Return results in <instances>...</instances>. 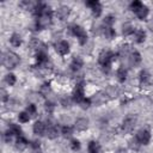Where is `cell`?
<instances>
[{"label":"cell","mask_w":153,"mask_h":153,"mask_svg":"<svg viewBox=\"0 0 153 153\" xmlns=\"http://www.w3.org/2000/svg\"><path fill=\"white\" fill-rule=\"evenodd\" d=\"M117 57H118L117 53H114L111 50H102L98 55V63L103 69V72L109 73L111 71L112 62L116 61Z\"/></svg>","instance_id":"6da1fadb"},{"label":"cell","mask_w":153,"mask_h":153,"mask_svg":"<svg viewBox=\"0 0 153 153\" xmlns=\"http://www.w3.org/2000/svg\"><path fill=\"white\" fill-rule=\"evenodd\" d=\"M53 17H54V11L49 7L44 14H42L41 17L35 19V27L36 30H43L47 29L51 23H53Z\"/></svg>","instance_id":"7a4b0ae2"},{"label":"cell","mask_w":153,"mask_h":153,"mask_svg":"<svg viewBox=\"0 0 153 153\" xmlns=\"http://www.w3.org/2000/svg\"><path fill=\"white\" fill-rule=\"evenodd\" d=\"M129 8H130V11H133V12L135 13V16H136L139 19H141V20L146 19L147 16H148V13H149V8H148L143 2H141V1H139V0L131 1L130 5H129Z\"/></svg>","instance_id":"3957f363"},{"label":"cell","mask_w":153,"mask_h":153,"mask_svg":"<svg viewBox=\"0 0 153 153\" xmlns=\"http://www.w3.org/2000/svg\"><path fill=\"white\" fill-rule=\"evenodd\" d=\"M19 63H20V57H19L18 54H16L13 51H10V50L2 53V65L7 69H13Z\"/></svg>","instance_id":"277c9868"},{"label":"cell","mask_w":153,"mask_h":153,"mask_svg":"<svg viewBox=\"0 0 153 153\" xmlns=\"http://www.w3.org/2000/svg\"><path fill=\"white\" fill-rule=\"evenodd\" d=\"M69 31L73 36L76 37L78 42L80 45H85L87 43V39H88V36H87V32L86 30L81 26V25H78V24H73L69 26Z\"/></svg>","instance_id":"5b68a950"},{"label":"cell","mask_w":153,"mask_h":153,"mask_svg":"<svg viewBox=\"0 0 153 153\" xmlns=\"http://www.w3.org/2000/svg\"><path fill=\"white\" fill-rule=\"evenodd\" d=\"M72 98L74 100V103L76 104H80L85 98V86H84V81H80V82H76L74 90H73V93H72Z\"/></svg>","instance_id":"8992f818"},{"label":"cell","mask_w":153,"mask_h":153,"mask_svg":"<svg viewBox=\"0 0 153 153\" xmlns=\"http://www.w3.org/2000/svg\"><path fill=\"white\" fill-rule=\"evenodd\" d=\"M136 122H137L136 116H134V115H128V116L123 120L121 128H122V130H123L124 133H131V131L134 130L135 126H136Z\"/></svg>","instance_id":"52a82bcc"},{"label":"cell","mask_w":153,"mask_h":153,"mask_svg":"<svg viewBox=\"0 0 153 153\" xmlns=\"http://www.w3.org/2000/svg\"><path fill=\"white\" fill-rule=\"evenodd\" d=\"M135 137L137 139V141L140 142L141 146H147V145L151 142L152 135H151V131H149L148 129L143 128V129H140V130L135 134Z\"/></svg>","instance_id":"ba28073f"},{"label":"cell","mask_w":153,"mask_h":153,"mask_svg":"<svg viewBox=\"0 0 153 153\" xmlns=\"http://www.w3.org/2000/svg\"><path fill=\"white\" fill-rule=\"evenodd\" d=\"M86 6L90 7L92 14H93L96 18L100 17V14H102V12H103V6H102V4H100L98 0H91V1H87V2H86Z\"/></svg>","instance_id":"9c48e42d"},{"label":"cell","mask_w":153,"mask_h":153,"mask_svg":"<svg viewBox=\"0 0 153 153\" xmlns=\"http://www.w3.org/2000/svg\"><path fill=\"white\" fill-rule=\"evenodd\" d=\"M55 50L59 55L61 56H66L67 54H69L71 48H69V43L66 39H61L55 44Z\"/></svg>","instance_id":"30bf717a"},{"label":"cell","mask_w":153,"mask_h":153,"mask_svg":"<svg viewBox=\"0 0 153 153\" xmlns=\"http://www.w3.org/2000/svg\"><path fill=\"white\" fill-rule=\"evenodd\" d=\"M32 130H33V134H36L38 136H43V135H45L47 123H44L43 121H36L32 126Z\"/></svg>","instance_id":"8fae6325"},{"label":"cell","mask_w":153,"mask_h":153,"mask_svg":"<svg viewBox=\"0 0 153 153\" xmlns=\"http://www.w3.org/2000/svg\"><path fill=\"white\" fill-rule=\"evenodd\" d=\"M59 133H60V130H59V128H57L55 124H53V123H47L45 136H47L48 139H50V140L56 139V137L59 136Z\"/></svg>","instance_id":"7c38bea8"},{"label":"cell","mask_w":153,"mask_h":153,"mask_svg":"<svg viewBox=\"0 0 153 153\" xmlns=\"http://www.w3.org/2000/svg\"><path fill=\"white\" fill-rule=\"evenodd\" d=\"M88 123H90L88 118H86V117H80V118H78V120L74 122V129L78 130V131L86 130V129L88 128Z\"/></svg>","instance_id":"4fadbf2b"},{"label":"cell","mask_w":153,"mask_h":153,"mask_svg":"<svg viewBox=\"0 0 153 153\" xmlns=\"http://www.w3.org/2000/svg\"><path fill=\"white\" fill-rule=\"evenodd\" d=\"M84 66V60L80 57V56H74L69 63V67H71V71L73 72H78L81 69V67Z\"/></svg>","instance_id":"5bb4252c"},{"label":"cell","mask_w":153,"mask_h":153,"mask_svg":"<svg viewBox=\"0 0 153 153\" xmlns=\"http://www.w3.org/2000/svg\"><path fill=\"white\" fill-rule=\"evenodd\" d=\"M29 145H30V141H29L24 135L18 136L17 140H16V142H14V146H16V148H17L18 151H24Z\"/></svg>","instance_id":"9a60e30c"},{"label":"cell","mask_w":153,"mask_h":153,"mask_svg":"<svg viewBox=\"0 0 153 153\" xmlns=\"http://www.w3.org/2000/svg\"><path fill=\"white\" fill-rule=\"evenodd\" d=\"M69 13H71V8H69L68 6H61V7H59V8L56 10L55 16H56L60 20H65V19L69 16Z\"/></svg>","instance_id":"2e32d148"},{"label":"cell","mask_w":153,"mask_h":153,"mask_svg":"<svg viewBox=\"0 0 153 153\" xmlns=\"http://www.w3.org/2000/svg\"><path fill=\"white\" fill-rule=\"evenodd\" d=\"M128 59H129V62H130L131 66H137V65H140L141 61H142L141 54H140L137 50H131V53H130V55H129Z\"/></svg>","instance_id":"e0dca14e"},{"label":"cell","mask_w":153,"mask_h":153,"mask_svg":"<svg viewBox=\"0 0 153 153\" xmlns=\"http://www.w3.org/2000/svg\"><path fill=\"white\" fill-rule=\"evenodd\" d=\"M100 33H103V36L106 39H112L116 36V31L114 27H105V26H100Z\"/></svg>","instance_id":"ac0fdd59"},{"label":"cell","mask_w":153,"mask_h":153,"mask_svg":"<svg viewBox=\"0 0 153 153\" xmlns=\"http://www.w3.org/2000/svg\"><path fill=\"white\" fill-rule=\"evenodd\" d=\"M127 76H128V71H127V68L123 67V66H120V67L117 68V71H116V78H117V80H118L120 82H124V81L127 80Z\"/></svg>","instance_id":"d6986e66"},{"label":"cell","mask_w":153,"mask_h":153,"mask_svg":"<svg viewBox=\"0 0 153 153\" xmlns=\"http://www.w3.org/2000/svg\"><path fill=\"white\" fill-rule=\"evenodd\" d=\"M133 36H134V41L136 43H143L146 39V31L143 29H136Z\"/></svg>","instance_id":"ffe728a7"},{"label":"cell","mask_w":153,"mask_h":153,"mask_svg":"<svg viewBox=\"0 0 153 153\" xmlns=\"http://www.w3.org/2000/svg\"><path fill=\"white\" fill-rule=\"evenodd\" d=\"M87 151H88V153H100V151H102L100 143L94 140L90 141L87 145Z\"/></svg>","instance_id":"44dd1931"},{"label":"cell","mask_w":153,"mask_h":153,"mask_svg":"<svg viewBox=\"0 0 153 153\" xmlns=\"http://www.w3.org/2000/svg\"><path fill=\"white\" fill-rule=\"evenodd\" d=\"M10 43H11L12 47L18 48V47L22 45V43H23V38L20 37L19 33H16V32H14V33H12L11 37H10Z\"/></svg>","instance_id":"7402d4cb"},{"label":"cell","mask_w":153,"mask_h":153,"mask_svg":"<svg viewBox=\"0 0 153 153\" xmlns=\"http://www.w3.org/2000/svg\"><path fill=\"white\" fill-rule=\"evenodd\" d=\"M130 53H131L130 47H129L128 44H123V45L120 47V49H118V51H117V55H118L120 57H129Z\"/></svg>","instance_id":"603a6c76"},{"label":"cell","mask_w":153,"mask_h":153,"mask_svg":"<svg viewBox=\"0 0 153 153\" xmlns=\"http://www.w3.org/2000/svg\"><path fill=\"white\" fill-rule=\"evenodd\" d=\"M149 79H151V74L148 73V71H146V69L140 71V73H139V81H140L141 85L148 84Z\"/></svg>","instance_id":"cb8c5ba5"},{"label":"cell","mask_w":153,"mask_h":153,"mask_svg":"<svg viewBox=\"0 0 153 153\" xmlns=\"http://www.w3.org/2000/svg\"><path fill=\"white\" fill-rule=\"evenodd\" d=\"M104 93H105L106 97H109V98H114V97H117V96H118L120 90H118L116 86L110 85L109 87H106V90L104 91Z\"/></svg>","instance_id":"d4e9b609"},{"label":"cell","mask_w":153,"mask_h":153,"mask_svg":"<svg viewBox=\"0 0 153 153\" xmlns=\"http://www.w3.org/2000/svg\"><path fill=\"white\" fill-rule=\"evenodd\" d=\"M91 100H92V104H102V103H104L105 100H106V96H105V93H102V92H98V93H96V94H93V97L91 98Z\"/></svg>","instance_id":"484cf974"},{"label":"cell","mask_w":153,"mask_h":153,"mask_svg":"<svg viewBox=\"0 0 153 153\" xmlns=\"http://www.w3.org/2000/svg\"><path fill=\"white\" fill-rule=\"evenodd\" d=\"M8 129L12 131V134L14 135V136H22L23 135V129H22V127L19 126V124H16V123H10L8 124Z\"/></svg>","instance_id":"4316f807"},{"label":"cell","mask_w":153,"mask_h":153,"mask_svg":"<svg viewBox=\"0 0 153 153\" xmlns=\"http://www.w3.org/2000/svg\"><path fill=\"white\" fill-rule=\"evenodd\" d=\"M135 30H136V29H135L130 23H126V24L122 26V33H123V36H131V35H134Z\"/></svg>","instance_id":"83f0119b"},{"label":"cell","mask_w":153,"mask_h":153,"mask_svg":"<svg viewBox=\"0 0 153 153\" xmlns=\"http://www.w3.org/2000/svg\"><path fill=\"white\" fill-rule=\"evenodd\" d=\"M30 120H31V116L29 115L27 111H20L18 114V121L20 123H27Z\"/></svg>","instance_id":"f1b7e54d"},{"label":"cell","mask_w":153,"mask_h":153,"mask_svg":"<svg viewBox=\"0 0 153 153\" xmlns=\"http://www.w3.org/2000/svg\"><path fill=\"white\" fill-rule=\"evenodd\" d=\"M115 19L116 18L114 16H111V14L105 16V18L103 19V26H105V27H112V25L115 23Z\"/></svg>","instance_id":"f546056e"},{"label":"cell","mask_w":153,"mask_h":153,"mask_svg":"<svg viewBox=\"0 0 153 153\" xmlns=\"http://www.w3.org/2000/svg\"><path fill=\"white\" fill-rule=\"evenodd\" d=\"M60 133L62 134L63 137H71L73 135V128L71 126H63L60 130Z\"/></svg>","instance_id":"4dcf8cb0"},{"label":"cell","mask_w":153,"mask_h":153,"mask_svg":"<svg viewBox=\"0 0 153 153\" xmlns=\"http://www.w3.org/2000/svg\"><path fill=\"white\" fill-rule=\"evenodd\" d=\"M5 81L8 86H13L17 82V76L13 73H8V74L5 75Z\"/></svg>","instance_id":"1f68e13d"},{"label":"cell","mask_w":153,"mask_h":153,"mask_svg":"<svg viewBox=\"0 0 153 153\" xmlns=\"http://www.w3.org/2000/svg\"><path fill=\"white\" fill-rule=\"evenodd\" d=\"M50 91H51L50 82H49V81L43 82V84H42V86H41V88H39L41 94H43V96H48V93H50Z\"/></svg>","instance_id":"d6a6232c"},{"label":"cell","mask_w":153,"mask_h":153,"mask_svg":"<svg viewBox=\"0 0 153 153\" xmlns=\"http://www.w3.org/2000/svg\"><path fill=\"white\" fill-rule=\"evenodd\" d=\"M60 103H61V105H62L63 108H69V106H72V104L74 103V100H73L72 97H67V96H65V97L61 98Z\"/></svg>","instance_id":"836d02e7"},{"label":"cell","mask_w":153,"mask_h":153,"mask_svg":"<svg viewBox=\"0 0 153 153\" xmlns=\"http://www.w3.org/2000/svg\"><path fill=\"white\" fill-rule=\"evenodd\" d=\"M129 147L131 148V149H134V151H137L140 147H141V145H140V142L137 141V139L134 136V137H131L130 140H129Z\"/></svg>","instance_id":"e575fe53"},{"label":"cell","mask_w":153,"mask_h":153,"mask_svg":"<svg viewBox=\"0 0 153 153\" xmlns=\"http://www.w3.org/2000/svg\"><path fill=\"white\" fill-rule=\"evenodd\" d=\"M25 111H27L31 117H32V116H36V115H37V106H36L33 103H30V104L26 106V110H25Z\"/></svg>","instance_id":"d590c367"},{"label":"cell","mask_w":153,"mask_h":153,"mask_svg":"<svg viewBox=\"0 0 153 153\" xmlns=\"http://www.w3.org/2000/svg\"><path fill=\"white\" fill-rule=\"evenodd\" d=\"M69 146H71L72 151H74V152L79 151V149H80V147H81L80 141H79L78 139H72V140H71V142H69Z\"/></svg>","instance_id":"8d00e7d4"},{"label":"cell","mask_w":153,"mask_h":153,"mask_svg":"<svg viewBox=\"0 0 153 153\" xmlns=\"http://www.w3.org/2000/svg\"><path fill=\"white\" fill-rule=\"evenodd\" d=\"M44 108H45V111H47V112L51 114V112H54V110H55L56 105H55V103H54V102H51V100H48V102H45V105H44Z\"/></svg>","instance_id":"74e56055"},{"label":"cell","mask_w":153,"mask_h":153,"mask_svg":"<svg viewBox=\"0 0 153 153\" xmlns=\"http://www.w3.org/2000/svg\"><path fill=\"white\" fill-rule=\"evenodd\" d=\"M4 140H5V142H7V143H10L12 140H13V137H14V135L12 134V131L10 130V129H7L5 133H4Z\"/></svg>","instance_id":"f35d334b"},{"label":"cell","mask_w":153,"mask_h":153,"mask_svg":"<svg viewBox=\"0 0 153 153\" xmlns=\"http://www.w3.org/2000/svg\"><path fill=\"white\" fill-rule=\"evenodd\" d=\"M0 99H1L2 103H6L10 99V94L7 93V91L5 88H1L0 90Z\"/></svg>","instance_id":"ab89813d"},{"label":"cell","mask_w":153,"mask_h":153,"mask_svg":"<svg viewBox=\"0 0 153 153\" xmlns=\"http://www.w3.org/2000/svg\"><path fill=\"white\" fill-rule=\"evenodd\" d=\"M79 105H80L82 109H87V108H90V106L92 105V100H91V98H85Z\"/></svg>","instance_id":"60d3db41"},{"label":"cell","mask_w":153,"mask_h":153,"mask_svg":"<svg viewBox=\"0 0 153 153\" xmlns=\"http://www.w3.org/2000/svg\"><path fill=\"white\" fill-rule=\"evenodd\" d=\"M30 147L32 149H38L41 147V142L38 140H32V141H30Z\"/></svg>","instance_id":"b9f144b4"},{"label":"cell","mask_w":153,"mask_h":153,"mask_svg":"<svg viewBox=\"0 0 153 153\" xmlns=\"http://www.w3.org/2000/svg\"><path fill=\"white\" fill-rule=\"evenodd\" d=\"M37 153H42V152H37Z\"/></svg>","instance_id":"7bdbcfd3"}]
</instances>
